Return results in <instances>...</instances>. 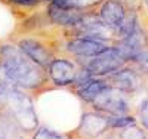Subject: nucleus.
<instances>
[{
  "mask_svg": "<svg viewBox=\"0 0 148 139\" xmlns=\"http://www.w3.org/2000/svg\"><path fill=\"white\" fill-rule=\"evenodd\" d=\"M80 64L64 52H58L51 61L47 62L45 68L46 75L53 87L59 89H71V86L76 80L80 71Z\"/></svg>",
  "mask_w": 148,
  "mask_h": 139,
  "instance_id": "obj_4",
  "label": "nucleus"
},
{
  "mask_svg": "<svg viewBox=\"0 0 148 139\" xmlns=\"http://www.w3.org/2000/svg\"><path fill=\"white\" fill-rule=\"evenodd\" d=\"M14 123L8 116L0 112V139H9L10 135V124Z\"/></svg>",
  "mask_w": 148,
  "mask_h": 139,
  "instance_id": "obj_17",
  "label": "nucleus"
},
{
  "mask_svg": "<svg viewBox=\"0 0 148 139\" xmlns=\"http://www.w3.org/2000/svg\"><path fill=\"white\" fill-rule=\"evenodd\" d=\"M43 14L52 28L65 31L76 27L83 19L86 10H80V9L71 8L62 3H56V2H47L43 6Z\"/></svg>",
  "mask_w": 148,
  "mask_h": 139,
  "instance_id": "obj_7",
  "label": "nucleus"
},
{
  "mask_svg": "<svg viewBox=\"0 0 148 139\" xmlns=\"http://www.w3.org/2000/svg\"><path fill=\"white\" fill-rule=\"evenodd\" d=\"M127 62L125 58L121 56V53L117 50L114 45H111L107 50H104L102 53H99L95 58H90L86 62H83V67L88 70L93 77H108L121 67H125Z\"/></svg>",
  "mask_w": 148,
  "mask_h": 139,
  "instance_id": "obj_8",
  "label": "nucleus"
},
{
  "mask_svg": "<svg viewBox=\"0 0 148 139\" xmlns=\"http://www.w3.org/2000/svg\"><path fill=\"white\" fill-rule=\"evenodd\" d=\"M139 116H141V121L145 127H148V99L144 101V104L141 105V111H139Z\"/></svg>",
  "mask_w": 148,
  "mask_h": 139,
  "instance_id": "obj_18",
  "label": "nucleus"
},
{
  "mask_svg": "<svg viewBox=\"0 0 148 139\" xmlns=\"http://www.w3.org/2000/svg\"><path fill=\"white\" fill-rule=\"evenodd\" d=\"M33 139H67L65 135L62 133H58L52 129H47V127H37L33 132Z\"/></svg>",
  "mask_w": 148,
  "mask_h": 139,
  "instance_id": "obj_16",
  "label": "nucleus"
},
{
  "mask_svg": "<svg viewBox=\"0 0 148 139\" xmlns=\"http://www.w3.org/2000/svg\"><path fill=\"white\" fill-rule=\"evenodd\" d=\"M129 64L141 74H148V46H145L141 52L135 56Z\"/></svg>",
  "mask_w": 148,
  "mask_h": 139,
  "instance_id": "obj_14",
  "label": "nucleus"
},
{
  "mask_svg": "<svg viewBox=\"0 0 148 139\" xmlns=\"http://www.w3.org/2000/svg\"><path fill=\"white\" fill-rule=\"evenodd\" d=\"M0 112L8 116L21 132L31 133L39 127L33 98L28 92L0 80Z\"/></svg>",
  "mask_w": 148,
  "mask_h": 139,
  "instance_id": "obj_2",
  "label": "nucleus"
},
{
  "mask_svg": "<svg viewBox=\"0 0 148 139\" xmlns=\"http://www.w3.org/2000/svg\"><path fill=\"white\" fill-rule=\"evenodd\" d=\"M110 83L107 81V79H102V77H92L89 81H86L83 86L77 87V89L71 90L74 95H76L79 99H82L84 104H92L93 99L99 95L105 87L108 86Z\"/></svg>",
  "mask_w": 148,
  "mask_h": 139,
  "instance_id": "obj_12",
  "label": "nucleus"
},
{
  "mask_svg": "<svg viewBox=\"0 0 148 139\" xmlns=\"http://www.w3.org/2000/svg\"><path fill=\"white\" fill-rule=\"evenodd\" d=\"M9 39L14 42L37 65L46 68L47 62L61 52V30L51 28L34 33H12Z\"/></svg>",
  "mask_w": 148,
  "mask_h": 139,
  "instance_id": "obj_3",
  "label": "nucleus"
},
{
  "mask_svg": "<svg viewBox=\"0 0 148 139\" xmlns=\"http://www.w3.org/2000/svg\"><path fill=\"white\" fill-rule=\"evenodd\" d=\"M110 46H111L110 43L93 39V37L68 36V37H62V40H61V52L70 55L79 64H83L88 59L102 53Z\"/></svg>",
  "mask_w": 148,
  "mask_h": 139,
  "instance_id": "obj_5",
  "label": "nucleus"
},
{
  "mask_svg": "<svg viewBox=\"0 0 148 139\" xmlns=\"http://www.w3.org/2000/svg\"><path fill=\"white\" fill-rule=\"evenodd\" d=\"M47 2H56V3H62L71 8H76L80 10H95L98 6L102 3V0H46Z\"/></svg>",
  "mask_w": 148,
  "mask_h": 139,
  "instance_id": "obj_13",
  "label": "nucleus"
},
{
  "mask_svg": "<svg viewBox=\"0 0 148 139\" xmlns=\"http://www.w3.org/2000/svg\"><path fill=\"white\" fill-rule=\"evenodd\" d=\"M110 129L108 126V116L99 111H89L82 116L80 124L77 127V135L83 139H95L104 135Z\"/></svg>",
  "mask_w": 148,
  "mask_h": 139,
  "instance_id": "obj_9",
  "label": "nucleus"
},
{
  "mask_svg": "<svg viewBox=\"0 0 148 139\" xmlns=\"http://www.w3.org/2000/svg\"><path fill=\"white\" fill-rule=\"evenodd\" d=\"M0 80L30 95H40L53 87L45 68L30 59L9 37L0 40Z\"/></svg>",
  "mask_w": 148,
  "mask_h": 139,
  "instance_id": "obj_1",
  "label": "nucleus"
},
{
  "mask_svg": "<svg viewBox=\"0 0 148 139\" xmlns=\"http://www.w3.org/2000/svg\"><path fill=\"white\" fill-rule=\"evenodd\" d=\"M90 107L95 111H99L107 116H125V114H129V111H130L127 93L111 84H108L93 99Z\"/></svg>",
  "mask_w": 148,
  "mask_h": 139,
  "instance_id": "obj_6",
  "label": "nucleus"
},
{
  "mask_svg": "<svg viewBox=\"0 0 148 139\" xmlns=\"http://www.w3.org/2000/svg\"><path fill=\"white\" fill-rule=\"evenodd\" d=\"M139 2H141V10H144L142 15L148 18V0H139Z\"/></svg>",
  "mask_w": 148,
  "mask_h": 139,
  "instance_id": "obj_19",
  "label": "nucleus"
},
{
  "mask_svg": "<svg viewBox=\"0 0 148 139\" xmlns=\"http://www.w3.org/2000/svg\"><path fill=\"white\" fill-rule=\"evenodd\" d=\"M141 75L142 74L138 73L130 64H126L125 67H121L120 70H117L116 73H113L105 79L111 86H114V87H117V89L126 92L129 95L141 87V83H142Z\"/></svg>",
  "mask_w": 148,
  "mask_h": 139,
  "instance_id": "obj_10",
  "label": "nucleus"
},
{
  "mask_svg": "<svg viewBox=\"0 0 148 139\" xmlns=\"http://www.w3.org/2000/svg\"><path fill=\"white\" fill-rule=\"evenodd\" d=\"M136 124L135 117L125 114V116H108V126L110 129H125L127 126Z\"/></svg>",
  "mask_w": 148,
  "mask_h": 139,
  "instance_id": "obj_15",
  "label": "nucleus"
},
{
  "mask_svg": "<svg viewBox=\"0 0 148 139\" xmlns=\"http://www.w3.org/2000/svg\"><path fill=\"white\" fill-rule=\"evenodd\" d=\"M0 5H3L18 22L42 9L46 0H0Z\"/></svg>",
  "mask_w": 148,
  "mask_h": 139,
  "instance_id": "obj_11",
  "label": "nucleus"
}]
</instances>
